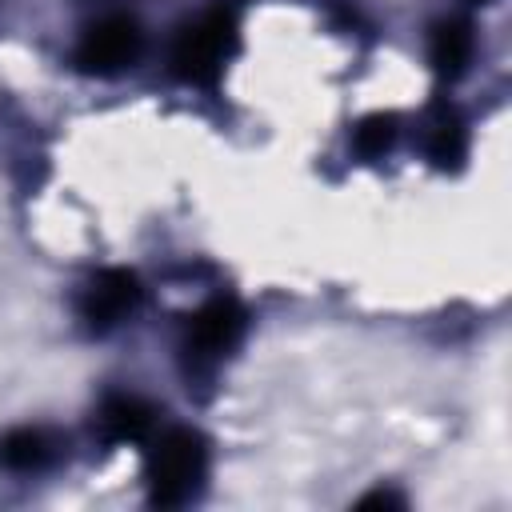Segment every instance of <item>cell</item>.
I'll list each match as a JSON object with an SVG mask.
<instances>
[{"label":"cell","mask_w":512,"mask_h":512,"mask_svg":"<svg viewBox=\"0 0 512 512\" xmlns=\"http://www.w3.org/2000/svg\"><path fill=\"white\" fill-rule=\"evenodd\" d=\"M148 492H152V504H164V508H176L184 500H192L204 484V472H208V448H204V436L192 432V428H168L152 440L148 448Z\"/></svg>","instance_id":"6da1fadb"},{"label":"cell","mask_w":512,"mask_h":512,"mask_svg":"<svg viewBox=\"0 0 512 512\" xmlns=\"http://www.w3.org/2000/svg\"><path fill=\"white\" fill-rule=\"evenodd\" d=\"M96 424H100V436H104L108 444H136V440H144V436L152 432L156 408H152L148 400L132 396V392H116V396H108V400L100 404Z\"/></svg>","instance_id":"8992f818"},{"label":"cell","mask_w":512,"mask_h":512,"mask_svg":"<svg viewBox=\"0 0 512 512\" xmlns=\"http://www.w3.org/2000/svg\"><path fill=\"white\" fill-rule=\"evenodd\" d=\"M356 504H360V508H404V496L392 492V488H372V492H364Z\"/></svg>","instance_id":"8fae6325"},{"label":"cell","mask_w":512,"mask_h":512,"mask_svg":"<svg viewBox=\"0 0 512 512\" xmlns=\"http://www.w3.org/2000/svg\"><path fill=\"white\" fill-rule=\"evenodd\" d=\"M140 304V284L128 268H108L100 272L88 288H84V300H80V312L88 324L96 328H108L116 324L120 316H128L132 308Z\"/></svg>","instance_id":"5b68a950"},{"label":"cell","mask_w":512,"mask_h":512,"mask_svg":"<svg viewBox=\"0 0 512 512\" xmlns=\"http://www.w3.org/2000/svg\"><path fill=\"white\" fill-rule=\"evenodd\" d=\"M48 460V436L40 428H8L0 436V464L8 472H32Z\"/></svg>","instance_id":"ba28073f"},{"label":"cell","mask_w":512,"mask_h":512,"mask_svg":"<svg viewBox=\"0 0 512 512\" xmlns=\"http://www.w3.org/2000/svg\"><path fill=\"white\" fill-rule=\"evenodd\" d=\"M428 56H432V68L440 76H460L464 64L472 60V28L464 20H444L432 28V40H428Z\"/></svg>","instance_id":"52a82bcc"},{"label":"cell","mask_w":512,"mask_h":512,"mask_svg":"<svg viewBox=\"0 0 512 512\" xmlns=\"http://www.w3.org/2000/svg\"><path fill=\"white\" fill-rule=\"evenodd\" d=\"M136 56H140V28L132 16H104L76 44V64L100 76L128 68Z\"/></svg>","instance_id":"3957f363"},{"label":"cell","mask_w":512,"mask_h":512,"mask_svg":"<svg viewBox=\"0 0 512 512\" xmlns=\"http://www.w3.org/2000/svg\"><path fill=\"white\" fill-rule=\"evenodd\" d=\"M244 332V308L236 296H212L188 328V352H196L200 360H216L224 356Z\"/></svg>","instance_id":"277c9868"},{"label":"cell","mask_w":512,"mask_h":512,"mask_svg":"<svg viewBox=\"0 0 512 512\" xmlns=\"http://www.w3.org/2000/svg\"><path fill=\"white\" fill-rule=\"evenodd\" d=\"M232 44H236L232 12L212 8L200 20H192L188 28H180L176 48H172V68H176V76H184L192 84H208L220 72V64H224Z\"/></svg>","instance_id":"7a4b0ae2"},{"label":"cell","mask_w":512,"mask_h":512,"mask_svg":"<svg viewBox=\"0 0 512 512\" xmlns=\"http://www.w3.org/2000/svg\"><path fill=\"white\" fill-rule=\"evenodd\" d=\"M392 140H396V120L392 116H384V112H376V116H364L360 124H356V132H352V148L360 152V156H384L388 148H392Z\"/></svg>","instance_id":"30bf717a"},{"label":"cell","mask_w":512,"mask_h":512,"mask_svg":"<svg viewBox=\"0 0 512 512\" xmlns=\"http://www.w3.org/2000/svg\"><path fill=\"white\" fill-rule=\"evenodd\" d=\"M464 152H468V132H464L460 116L456 112H440L432 120V132H428V156H432V164L436 168H460Z\"/></svg>","instance_id":"9c48e42d"}]
</instances>
